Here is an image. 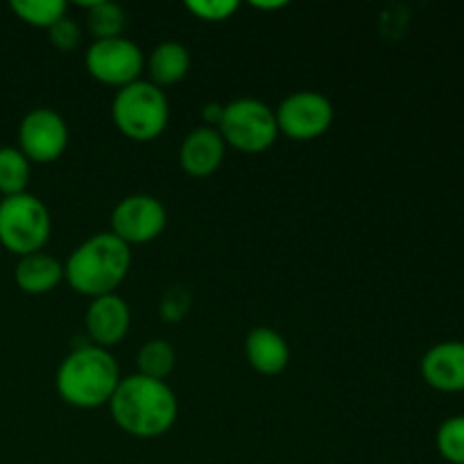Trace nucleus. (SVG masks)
I'll return each instance as SVG.
<instances>
[{
  "instance_id": "obj_1",
  "label": "nucleus",
  "mask_w": 464,
  "mask_h": 464,
  "mask_svg": "<svg viewBox=\"0 0 464 464\" xmlns=\"http://www.w3.org/2000/svg\"><path fill=\"white\" fill-rule=\"evenodd\" d=\"M111 417L125 433L140 440L166 435L177 421L179 403L166 381L131 374L121 379L111 401Z\"/></svg>"
},
{
  "instance_id": "obj_2",
  "label": "nucleus",
  "mask_w": 464,
  "mask_h": 464,
  "mask_svg": "<svg viewBox=\"0 0 464 464\" xmlns=\"http://www.w3.org/2000/svg\"><path fill=\"white\" fill-rule=\"evenodd\" d=\"M131 266L130 245L109 231L95 234L68 256L63 276L75 293L86 297H104L116 293Z\"/></svg>"
},
{
  "instance_id": "obj_3",
  "label": "nucleus",
  "mask_w": 464,
  "mask_h": 464,
  "mask_svg": "<svg viewBox=\"0 0 464 464\" xmlns=\"http://www.w3.org/2000/svg\"><path fill=\"white\" fill-rule=\"evenodd\" d=\"M121 383L118 362L107 349L86 344L62 361L57 370V392L75 408H100L111 401Z\"/></svg>"
},
{
  "instance_id": "obj_4",
  "label": "nucleus",
  "mask_w": 464,
  "mask_h": 464,
  "mask_svg": "<svg viewBox=\"0 0 464 464\" xmlns=\"http://www.w3.org/2000/svg\"><path fill=\"white\" fill-rule=\"evenodd\" d=\"M111 116L118 130L131 140H152L168 127L170 107L157 84L136 80L118 89L111 104Z\"/></svg>"
},
{
  "instance_id": "obj_5",
  "label": "nucleus",
  "mask_w": 464,
  "mask_h": 464,
  "mask_svg": "<svg viewBox=\"0 0 464 464\" xmlns=\"http://www.w3.org/2000/svg\"><path fill=\"white\" fill-rule=\"evenodd\" d=\"M53 220L36 195L21 193L0 199V243L18 256L36 254L48 243Z\"/></svg>"
},
{
  "instance_id": "obj_6",
  "label": "nucleus",
  "mask_w": 464,
  "mask_h": 464,
  "mask_svg": "<svg viewBox=\"0 0 464 464\" xmlns=\"http://www.w3.org/2000/svg\"><path fill=\"white\" fill-rule=\"evenodd\" d=\"M218 131L227 145L245 154L266 152L279 136L275 111L254 98H240L225 104Z\"/></svg>"
},
{
  "instance_id": "obj_7",
  "label": "nucleus",
  "mask_w": 464,
  "mask_h": 464,
  "mask_svg": "<svg viewBox=\"0 0 464 464\" xmlns=\"http://www.w3.org/2000/svg\"><path fill=\"white\" fill-rule=\"evenodd\" d=\"M86 71L102 84L122 89L139 80L143 71V53L125 36L98 39L86 50Z\"/></svg>"
},
{
  "instance_id": "obj_8",
  "label": "nucleus",
  "mask_w": 464,
  "mask_h": 464,
  "mask_svg": "<svg viewBox=\"0 0 464 464\" xmlns=\"http://www.w3.org/2000/svg\"><path fill=\"white\" fill-rule=\"evenodd\" d=\"M166 207L152 195H130L111 213V234L125 245H145L166 229Z\"/></svg>"
},
{
  "instance_id": "obj_9",
  "label": "nucleus",
  "mask_w": 464,
  "mask_h": 464,
  "mask_svg": "<svg viewBox=\"0 0 464 464\" xmlns=\"http://www.w3.org/2000/svg\"><path fill=\"white\" fill-rule=\"evenodd\" d=\"M275 116L281 134L295 140H311L331 127L334 104L315 91H297L279 104Z\"/></svg>"
},
{
  "instance_id": "obj_10",
  "label": "nucleus",
  "mask_w": 464,
  "mask_h": 464,
  "mask_svg": "<svg viewBox=\"0 0 464 464\" xmlns=\"http://www.w3.org/2000/svg\"><path fill=\"white\" fill-rule=\"evenodd\" d=\"M18 145L27 161L53 163L66 152L68 127L54 109L41 107L25 113L18 127Z\"/></svg>"
},
{
  "instance_id": "obj_11",
  "label": "nucleus",
  "mask_w": 464,
  "mask_h": 464,
  "mask_svg": "<svg viewBox=\"0 0 464 464\" xmlns=\"http://www.w3.org/2000/svg\"><path fill=\"white\" fill-rule=\"evenodd\" d=\"M130 306L116 293L95 297L91 306L86 308V331H89L95 347L109 349L118 344L130 331Z\"/></svg>"
},
{
  "instance_id": "obj_12",
  "label": "nucleus",
  "mask_w": 464,
  "mask_h": 464,
  "mask_svg": "<svg viewBox=\"0 0 464 464\" xmlns=\"http://www.w3.org/2000/svg\"><path fill=\"white\" fill-rule=\"evenodd\" d=\"M225 139L213 127H198L184 139L179 163L190 177H208L220 168L225 159Z\"/></svg>"
},
{
  "instance_id": "obj_13",
  "label": "nucleus",
  "mask_w": 464,
  "mask_h": 464,
  "mask_svg": "<svg viewBox=\"0 0 464 464\" xmlns=\"http://www.w3.org/2000/svg\"><path fill=\"white\" fill-rule=\"evenodd\" d=\"M426 383L442 392L464 390V343L435 344L421 361Z\"/></svg>"
},
{
  "instance_id": "obj_14",
  "label": "nucleus",
  "mask_w": 464,
  "mask_h": 464,
  "mask_svg": "<svg viewBox=\"0 0 464 464\" xmlns=\"http://www.w3.org/2000/svg\"><path fill=\"white\" fill-rule=\"evenodd\" d=\"M245 356L258 374L275 376L288 367L290 347L281 334L267 326H258L245 340Z\"/></svg>"
},
{
  "instance_id": "obj_15",
  "label": "nucleus",
  "mask_w": 464,
  "mask_h": 464,
  "mask_svg": "<svg viewBox=\"0 0 464 464\" xmlns=\"http://www.w3.org/2000/svg\"><path fill=\"white\" fill-rule=\"evenodd\" d=\"M14 279H16V285L23 293L45 295L57 288L59 281L63 279V266L50 254H27L18 261Z\"/></svg>"
},
{
  "instance_id": "obj_16",
  "label": "nucleus",
  "mask_w": 464,
  "mask_h": 464,
  "mask_svg": "<svg viewBox=\"0 0 464 464\" xmlns=\"http://www.w3.org/2000/svg\"><path fill=\"white\" fill-rule=\"evenodd\" d=\"M150 77H152V84L161 86L177 84V82L184 80L190 71V53L186 50V45L177 44V41H166V44L157 45L150 54Z\"/></svg>"
},
{
  "instance_id": "obj_17",
  "label": "nucleus",
  "mask_w": 464,
  "mask_h": 464,
  "mask_svg": "<svg viewBox=\"0 0 464 464\" xmlns=\"http://www.w3.org/2000/svg\"><path fill=\"white\" fill-rule=\"evenodd\" d=\"M30 181V161L18 148H0V195L25 193Z\"/></svg>"
},
{
  "instance_id": "obj_18",
  "label": "nucleus",
  "mask_w": 464,
  "mask_h": 464,
  "mask_svg": "<svg viewBox=\"0 0 464 464\" xmlns=\"http://www.w3.org/2000/svg\"><path fill=\"white\" fill-rule=\"evenodd\" d=\"M175 349L166 340H150L140 347L139 356H136V365H139V374L148 376L154 381H166L170 372L175 370Z\"/></svg>"
},
{
  "instance_id": "obj_19",
  "label": "nucleus",
  "mask_w": 464,
  "mask_h": 464,
  "mask_svg": "<svg viewBox=\"0 0 464 464\" xmlns=\"http://www.w3.org/2000/svg\"><path fill=\"white\" fill-rule=\"evenodd\" d=\"M82 7H89V30L98 39H113L121 36L125 30V12L121 5L109 3V0H93V3H80Z\"/></svg>"
},
{
  "instance_id": "obj_20",
  "label": "nucleus",
  "mask_w": 464,
  "mask_h": 464,
  "mask_svg": "<svg viewBox=\"0 0 464 464\" xmlns=\"http://www.w3.org/2000/svg\"><path fill=\"white\" fill-rule=\"evenodd\" d=\"M9 7L23 23L45 27V30H50L59 18L66 16V3L63 0H12Z\"/></svg>"
},
{
  "instance_id": "obj_21",
  "label": "nucleus",
  "mask_w": 464,
  "mask_h": 464,
  "mask_svg": "<svg viewBox=\"0 0 464 464\" xmlns=\"http://www.w3.org/2000/svg\"><path fill=\"white\" fill-rule=\"evenodd\" d=\"M438 449L444 460L464 464V417H451L440 426Z\"/></svg>"
},
{
  "instance_id": "obj_22",
  "label": "nucleus",
  "mask_w": 464,
  "mask_h": 464,
  "mask_svg": "<svg viewBox=\"0 0 464 464\" xmlns=\"http://www.w3.org/2000/svg\"><path fill=\"white\" fill-rule=\"evenodd\" d=\"M238 0H190L186 3V9L195 18L207 23H222L238 12Z\"/></svg>"
},
{
  "instance_id": "obj_23",
  "label": "nucleus",
  "mask_w": 464,
  "mask_h": 464,
  "mask_svg": "<svg viewBox=\"0 0 464 464\" xmlns=\"http://www.w3.org/2000/svg\"><path fill=\"white\" fill-rule=\"evenodd\" d=\"M48 36H50V44H53L54 48L63 50V53H71V50H75L82 41L80 25H77V23L68 16L59 18V21L48 30Z\"/></svg>"
},
{
  "instance_id": "obj_24",
  "label": "nucleus",
  "mask_w": 464,
  "mask_h": 464,
  "mask_svg": "<svg viewBox=\"0 0 464 464\" xmlns=\"http://www.w3.org/2000/svg\"><path fill=\"white\" fill-rule=\"evenodd\" d=\"M188 304H190L188 293L177 285V288H170L166 295H163L159 311H161V317L166 322H179L181 317L186 315V311H188Z\"/></svg>"
},
{
  "instance_id": "obj_25",
  "label": "nucleus",
  "mask_w": 464,
  "mask_h": 464,
  "mask_svg": "<svg viewBox=\"0 0 464 464\" xmlns=\"http://www.w3.org/2000/svg\"><path fill=\"white\" fill-rule=\"evenodd\" d=\"M222 104H207V107H204V121L208 122V127L213 125V122H216V125H220V121H222Z\"/></svg>"
},
{
  "instance_id": "obj_26",
  "label": "nucleus",
  "mask_w": 464,
  "mask_h": 464,
  "mask_svg": "<svg viewBox=\"0 0 464 464\" xmlns=\"http://www.w3.org/2000/svg\"><path fill=\"white\" fill-rule=\"evenodd\" d=\"M254 7H258V9H279V7H285V3H254Z\"/></svg>"
}]
</instances>
